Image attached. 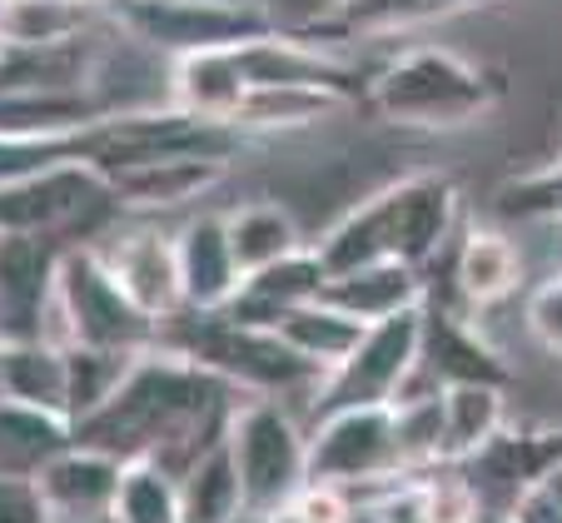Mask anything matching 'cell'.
<instances>
[{
	"mask_svg": "<svg viewBox=\"0 0 562 523\" xmlns=\"http://www.w3.org/2000/svg\"><path fill=\"white\" fill-rule=\"evenodd\" d=\"M249 399L234 379L204 369L200 359L165 344L135 354L125 385L95 409L75 419V444L105 448L115 459H155L175 474V459L190 469L214 438H224L234 409Z\"/></svg>",
	"mask_w": 562,
	"mask_h": 523,
	"instance_id": "obj_1",
	"label": "cell"
},
{
	"mask_svg": "<svg viewBox=\"0 0 562 523\" xmlns=\"http://www.w3.org/2000/svg\"><path fill=\"white\" fill-rule=\"evenodd\" d=\"M458 224V190L443 175H408L369 200H359L339 224H329V235L318 240V259L329 275H349L373 259H404L414 269H428L443 245L453 240Z\"/></svg>",
	"mask_w": 562,
	"mask_h": 523,
	"instance_id": "obj_2",
	"label": "cell"
},
{
	"mask_svg": "<svg viewBox=\"0 0 562 523\" xmlns=\"http://www.w3.org/2000/svg\"><path fill=\"white\" fill-rule=\"evenodd\" d=\"M493 80L468 55L448 45H414L389 60L369 86V105L389 125L408 130H453L493 110Z\"/></svg>",
	"mask_w": 562,
	"mask_h": 523,
	"instance_id": "obj_3",
	"label": "cell"
},
{
	"mask_svg": "<svg viewBox=\"0 0 562 523\" xmlns=\"http://www.w3.org/2000/svg\"><path fill=\"white\" fill-rule=\"evenodd\" d=\"M50 344H95V349H149L159 344V324L120 289L95 245H65L55 265V304L45 320Z\"/></svg>",
	"mask_w": 562,
	"mask_h": 523,
	"instance_id": "obj_4",
	"label": "cell"
},
{
	"mask_svg": "<svg viewBox=\"0 0 562 523\" xmlns=\"http://www.w3.org/2000/svg\"><path fill=\"white\" fill-rule=\"evenodd\" d=\"M100 210H120V200L110 194L105 170L86 155L0 185V235H50L70 245V235H90L95 224L105 230Z\"/></svg>",
	"mask_w": 562,
	"mask_h": 523,
	"instance_id": "obj_5",
	"label": "cell"
},
{
	"mask_svg": "<svg viewBox=\"0 0 562 523\" xmlns=\"http://www.w3.org/2000/svg\"><path fill=\"white\" fill-rule=\"evenodd\" d=\"M229 448L245 479V503L259 519H274L308 483V438L274 394H249L229 419Z\"/></svg>",
	"mask_w": 562,
	"mask_h": 523,
	"instance_id": "obj_6",
	"label": "cell"
},
{
	"mask_svg": "<svg viewBox=\"0 0 562 523\" xmlns=\"http://www.w3.org/2000/svg\"><path fill=\"white\" fill-rule=\"evenodd\" d=\"M418 344H424V304L369 324L363 340L349 349V359H339L334 369L318 374V385L308 389V414L329 419L339 409L393 404L418 364Z\"/></svg>",
	"mask_w": 562,
	"mask_h": 523,
	"instance_id": "obj_7",
	"label": "cell"
},
{
	"mask_svg": "<svg viewBox=\"0 0 562 523\" xmlns=\"http://www.w3.org/2000/svg\"><path fill=\"white\" fill-rule=\"evenodd\" d=\"M125 25L139 45L159 55L210 51V45H245L265 31H279L269 11L239 0H130Z\"/></svg>",
	"mask_w": 562,
	"mask_h": 523,
	"instance_id": "obj_8",
	"label": "cell"
},
{
	"mask_svg": "<svg viewBox=\"0 0 562 523\" xmlns=\"http://www.w3.org/2000/svg\"><path fill=\"white\" fill-rule=\"evenodd\" d=\"M389 474H404L398 444H393V404L339 409L318 419V434L308 438V479L359 489Z\"/></svg>",
	"mask_w": 562,
	"mask_h": 523,
	"instance_id": "obj_9",
	"label": "cell"
},
{
	"mask_svg": "<svg viewBox=\"0 0 562 523\" xmlns=\"http://www.w3.org/2000/svg\"><path fill=\"white\" fill-rule=\"evenodd\" d=\"M95 249L110 265V275L120 279V289L155 324L190 310L180 279V245H175L170 230H159V224H110L105 240H95Z\"/></svg>",
	"mask_w": 562,
	"mask_h": 523,
	"instance_id": "obj_10",
	"label": "cell"
},
{
	"mask_svg": "<svg viewBox=\"0 0 562 523\" xmlns=\"http://www.w3.org/2000/svg\"><path fill=\"white\" fill-rule=\"evenodd\" d=\"M60 249L50 235H0V344L45 340Z\"/></svg>",
	"mask_w": 562,
	"mask_h": 523,
	"instance_id": "obj_11",
	"label": "cell"
},
{
	"mask_svg": "<svg viewBox=\"0 0 562 523\" xmlns=\"http://www.w3.org/2000/svg\"><path fill=\"white\" fill-rule=\"evenodd\" d=\"M324 285H329V269L318 259V245H299L274 265L245 275L239 294L224 310H229V320L249 324V330H279V320L299 304H308V299H318Z\"/></svg>",
	"mask_w": 562,
	"mask_h": 523,
	"instance_id": "obj_12",
	"label": "cell"
},
{
	"mask_svg": "<svg viewBox=\"0 0 562 523\" xmlns=\"http://www.w3.org/2000/svg\"><path fill=\"white\" fill-rule=\"evenodd\" d=\"M249 96V75L239 45H210V51L170 55V105L210 125H229L234 110Z\"/></svg>",
	"mask_w": 562,
	"mask_h": 523,
	"instance_id": "obj_13",
	"label": "cell"
},
{
	"mask_svg": "<svg viewBox=\"0 0 562 523\" xmlns=\"http://www.w3.org/2000/svg\"><path fill=\"white\" fill-rule=\"evenodd\" d=\"M418 369L434 374L438 385H508V364L483 344V334L453 314L448 304L424 294V344H418Z\"/></svg>",
	"mask_w": 562,
	"mask_h": 523,
	"instance_id": "obj_14",
	"label": "cell"
},
{
	"mask_svg": "<svg viewBox=\"0 0 562 523\" xmlns=\"http://www.w3.org/2000/svg\"><path fill=\"white\" fill-rule=\"evenodd\" d=\"M105 180H110V194L125 210L149 214V210H175V204L214 190L224 180V160L220 155H155V160L120 165Z\"/></svg>",
	"mask_w": 562,
	"mask_h": 523,
	"instance_id": "obj_15",
	"label": "cell"
},
{
	"mask_svg": "<svg viewBox=\"0 0 562 523\" xmlns=\"http://www.w3.org/2000/svg\"><path fill=\"white\" fill-rule=\"evenodd\" d=\"M110 115L100 90H0V135L11 140H75Z\"/></svg>",
	"mask_w": 562,
	"mask_h": 523,
	"instance_id": "obj_16",
	"label": "cell"
},
{
	"mask_svg": "<svg viewBox=\"0 0 562 523\" xmlns=\"http://www.w3.org/2000/svg\"><path fill=\"white\" fill-rule=\"evenodd\" d=\"M175 245H180V279L190 310H224L245 285V269L234 259L224 214H190L184 230L175 235Z\"/></svg>",
	"mask_w": 562,
	"mask_h": 523,
	"instance_id": "obj_17",
	"label": "cell"
},
{
	"mask_svg": "<svg viewBox=\"0 0 562 523\" xmlns=\"http://www.w3.org/2000/svg\"><path fill=\"white\" fill-rule=\"evenodd\" d=\"M120 474H125V459H115V454H105V448H90V444H70L65 454H55V459L35 474V483H41L50 513L110 519Z\"/></svg>",
	"mask_w": 562,
	"mask_h": 523,
	"instance_id": "obj_18",
	"label": "cell"
},
{
	"mask_svg": "<svg viewBox=\"0 0 562 523\" xmlns=\"http://www.w3.org/2000/svg\"><path fill=\"white\" fill-rule=\"evenodd\" d=\"M239 60H245L249 86H314V90L353 96V80L339 65V55L324 51V45L289 41L284 31H265L255 41H245L239 45Z\"/></svg>",
	"mask_w": 562,
	"mask_h": 523,
	"instance_id": "obj_19",
	"label": "cell"
},
{
	"mask_svg": "<svg viewBox=\"0 0 562 523\" xmlns=\"http://www.w3.org/2000/svg\"><path fill=\"white\" fill-rule=\"evenodd\" d=\"M318 299H329L334 310L353 314L363 324H379L398 310L424 304V269L404 265V259H373V265H359L349 275H329Z\"/></svg>",
	"mask_w": 562,
	"mask_h": 523,
	"instance_id": "obj_20",
	"label": "cell"
},
{
	"mask_svg": "<svg viewBox=\"0 0 562 523\" xmlns=\"http://www.w3.org/2000/svg\"><path fill=\"white\" fill-rule=\"evenodd\" d=\"M0 394L15 404L45 409V414L70 419V374L65 349L50 340H15L0 344Z\"/></svg>",
	"mask_w": 562,
	"mask_h": 523,
	"instance_id": "obj_21",
	"label": "cell"
},
{
	"mask_svg": "<svg viewBox=\"0 0 562 523\" xmlns=\"http://www.w3.org/2000/svg\"><path fill=\"white\" fill-rule=\"evenodd\" d=\"M522 285V255L503 230L473 224L453 255V289L463 304H503Z\"/></svg>",
	"mask_w": 562,
	"mask_h": 523,
	"instance_id": "obj_22",
	"label": "cell"
},
{
	"mask_svg": "<svg viewBox=\"0 0 562 523\" xmlns=\"http://www.w3.org/2000/svg\"><path fill=\"white\" fill-rule=\"evenodd\" d=\"M245 513H249L245 479H239V464H234V448H229V429H224V438H214L200 459L184 469L180 519L184 523H239Z\"/></svg>",
	"mask_w": 562,
	"mask_h": 523,
	"instance_id": "obj_23",
	"label": "cell"
},
{
	"mask_svg": "<svg viewBox=\"0 0 562 523\" xmlns=\"http://www.w3.org/2000/svg\"><path fill=\"white\" fill-rule=\"evenodd\" d=\"M70 444H75L70 419L15 404V399L0 394V479H35Z\"/></svg>",
	"mask_w": 562,
	"mask_h": 523,
	"instance_id": "obj_24",
	"label": "cell"
},
{
	"mask_svg": "<svg viewBox=\"0 0 562 523\" xmlns=\"http://www.w3.org/2000/svg\"><path fill=\"white\" fill-rule=\"evenodd\" d=\"M339 90H314V86H249L245 105L234 110L229 125L239 135H299V130L318 125L344 110Z\"/></svg>",
	"mask_w": 562,
	"mask_h": 523,
	"instance_id": "obj_25",
	"label": "cell"
},
{
	"mask_svg": "<svg viewBox=\"0 0 562 523\" xmlns=\"http://www.w3.org/2000/svg\"><path fill=\"white\" fill-rule=\"evenodd\" d=\"M224 230H229V245H234V259H239V269L245 275H255V269L274 265V259H284L289 249L304 245V230H299L294 210L279 200H245L234 204L229 214H224Z\"/></svg>",
	"mask_w": 562,
	"mask_h": 523,
	"instance_id": "obj_26",
	"label": "cell"
},
{
	"mask_svg": "<svg viewBox=\"0 0 562 523\" xmlns=\"http://www.w3.org/2000/svg\"><path fill=\"white\" fill-rule=\"evenodd\" d=\"M508 424L503 385H448L443 389V464L473 459Z\"/></svg>",
	"mask_w": 562,
	"mask_h": 523,
	"instance_id": "obj_27",
	"label": "cell"
},
{
	"mask_svg": "<svg viewBox=\"0 0 562 523\" xmlns=\"http://www.w3.org/2000/svg\"><path fill=\"white\" fill-rule=\"evenodd\" d=\"M90 0H0V45L41 51V45L80 41L90 31Z\"/></svg>",
	"mask_w": 562,
	"mask_h": 523,
	"instance_id": "obj_28",
	"label": "cell"
},
{
	"mask_svg": "<svg viewBox=\"0 0 562 523\" xmlns=\"http://www.w3.org/2000/svg\"><path fill=\"white\" fill-rule=\"evenodd\" d=\"M363 330L369 324L334 310L329 299H308V304H299V310H289L279 320V340L304 354L308 364H318V369H334L339 359H349V349L363 340Z\"/></svg>",
	"mask_w": 562,
	"mask_h": 523,
	"instance_id": "obj_29",
	"label": "cell"
},
{
	"mask_svg": "<svg viewBox=\"0 0 562 523\" xmlns=\"http://www.w3.org/2000/svg\"><path fill=\"white\" fill-rule=\"evenodd\" d=\"M115 523H184L180 519V474L155 459H130L115 489Z\"/></svg>",
	"mask_w": 562,
	"mask_h": 523,
	"instance_id": "obj_30",
	"label": "cell"
},
{
	"mask_svg": "<svg viewBox=\"0 0 562 523\" xmlns=\"http://www.w3.org/2000/svg\"><path fill=\"white\" fill-rule=\"evenodd\" d=\"M135 354L130 349H95V344H65V374H70V424L95 414L120 385H125Z\"/></svg>",
	"mask_w": 562,
	"mask_h": 523,
	"instance_id": "obj_31",
	"label": "cell"
},
{
	"mask_svg": "<svg viewBox=\"0 0 562 523\" xmlns=\"http://www.w3.org/2000/svg\"><path fill=\"white\" fill-rule=\"evenodd\" d=\"M438 0H334L329 25L339 35H389L404 25L434 21Z\"/></svg>",
	"mask_w": 562,
	"mask_h": 523,
	"instance_id": "obj_32",
	"label": "cell"
},
{
	"mask_svg": "<svg viewBox=\"0 0 562 523\" xmlns=\"http://www.w3.org/2000/svg\"><path fill=\"white\" fill-rule=\"evenodd\" d=\"M493 210L503 220H562V165L558 170L518 175L513 185H503L493 194Z\"/></svg>",
	"mask_w": 562,
	"mask_h": 523,
	"instance_id": "obj_33",
	"label": "cell"
},
{
	"mask_svg": "<svg viewBox=\"0 0 562 523\" xmlns=\"http://www.w3.org/2000/svg\"><path fill=\"white\" fill-rule=\"evenodd\" d=\"M289 513H294V523H353L349 489L318 483V479H308L304 489H299V499L289 503Z\"/></svg>",
	"mask_w": 562,
	"mask_h": 523,
	"instance_id": "obj_34",
	"label": "cell"
},
{
	"mask_svg": "<svg viewBox=\"0 0 562 523\" xmlns=\"http://www.w3.org/2000/svg\"><path fill=\"white\" fill-rule=\"evenodd\" d=\"M528 330L542 349L562 354V275L528 294Z\"/></svg>",
	"mask_w": 562,
	"mask_h": 523,
	"instance_id": "obj_35",
	"label": "cell"
},
{
	"mask_svg": "<svg viewBox=\"0 0 562 523\" xmlns=\"http://www.w3.org/2000/svg\"><path fill=\"white\" fill-rule=\"evenodd\" d=\"M503 519L508 523H562V499L548 489V479H542V483H532V489H522Z\"/></svg>",
	"mask_w": 562,
	"mask_h": 523,
	"instance_id": "obj_36",
	"label": "cell"
},
{
	"mask_svg": "<svg viewBox=\"0 0 562 523\" xmlns=\"http://www.w3.org/2000/svg\"><path fill=\"white\" fill-rule=\"evenodd\" d=\"M55 523H115V519H86V513H55Z\"/></svg>",
	"mask_w": 562,
	"mask_h": 523,
	"instance_id": "obj_37",
	"label": "cell"
},
{
	"mask_svg": "<svg viewBox=\"0 0 562 523\" xmlns=\"http://www.w3.org/2000/svg\"><path fill=\"white\" fill-rule=\"evenodd\" d=\"M548 489H552V493H558V499H562V469H552V474H548Z\"/></svg>",
	"mask_w": 562,
	"mask_h": 523,
	"instance_id": "obj_38",
	"label": "cell"
},
{
	"mask_svg": "<svg viewBox=\"0 0 562 523\" xmlns=\"http://www.w3.org/2000/svg\"><path fill=\"white\" fill-rule=\"evenodd\" d=\"M90 5H95V0H90Z\"/></svg>",
	"mask_w": 562,
	"mask_h": 523,
	"instance_id": "obj_39",
	"label": "cell"
},
{
	"mask_svg": "<svg viewBox=\"0 0 562 523\" xmlns=\"http://www.w3.org/2000/svg\"><path fill=\"white\" fill-rule=\"evenodd\" d=\"M503 523H508V519H503Z\"/></svg>",
	"mask_w": 562,
	"mask_h": 523,
	"instance_id": "obj_40",
	"label": "cell"
}]
</instances>
